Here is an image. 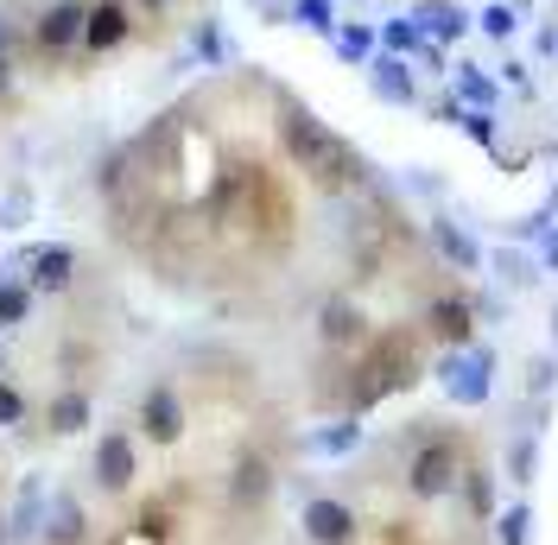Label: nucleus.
I'll return each instance as SVG.
<instances>
[{
    "mask_svg": "<svg viewBox=\"0 0 558 545\" xmlns=\"http://www.w3.org/2000/svg\"><path fill=\"white\" fill-rule=\"evenodd\" d=\"M279 140H286V153H292V166L312 171L317 184H362L368 178V159L337 140L317 114H305L299 102H279Z\"/></svg>",
    "mask_w": 558,
    "mask_h": 545,
    "instance_id": "nucleus-1",
    "label": "nucleus"
},
{
    "mask_svg": "<svg viewBox=\"0 0 558 545\" xmlns=\"http://www.w3.org/2000/svg\"><path fill=\"white\" fill-rule=\"evenodd\" d=\"M418 380V355H413V337L400 330V337H375L368 342V355L355 362V380H349V407L368 412L375 400H387L393 387H407Z\"/></svg>",
    "mask_w": 558,
    "mask_h": 545,
    "instance_id": "nucleus-2",
    "label": "nucleus"
},
{
    "mask_svg": "<svg viewBox=\"0 0 558 545\" xmlns=\"http://www.w3.org/2000/svg\"><path fill=\"white\" fill-rule=\"evenodd\" d=\"M457 482H463V444L451 432L418 438V450L407 457V495L413 501H445Z\"/></svg>",
    "mask_w": 558,
    "mask_h": 545,
    "instance_id": "nucleus-3",
    "label": "nucleus"
},
{
    "mask_svg": "<svg viewBox=\"0 0 558 545\" xmlns=\"http://www.w3.org/2000/svg\"><path fill=\"white\" fill-rule=\"evenodd\" d=\"M438 375H445V393L457 407H488V393H495V349H483V342L451 349L438 362Z\"/></svg>",
    "mask_w": 558,
    "mask_h": 545,
    "instance_id": "nucleus-4",
    "label": "nucleus"
},
{
    "mask_svg": "<svg viewBox=\"0 0 558 545\" xmlns=\"http://www.w3.org/2000/svg\"><path fill=\"white\" fill-rule=\"evenodd\" d=\"M299 526H305V540L312 545H355L362 540V513L337 501V495H312L305 513H299Z\"/></svg>",
    "mask_w": 558,
    "mask_h": 545,
    "instance_id": "nucleus-5",
    "label": "nucleus"
},
{
    "mask_svg": "<svg viewBox=\"0 0 558 545\" xmlns=\"http://www.w3.org/2000/svg\"><path fill=\"white\" fill-rule=\"evenodd\" d=\"M184 425H191L184 393H178L172 380H153V387L140 393V432H146L153 444H178L184 438Z\"/></svg>",
    "mask_w": 558,
    "mask_h": 545,
    "instance_id": "nucleus-6",
    "label": "nucleus"
},
{
    "mask_svg": "<svg viewBox=\"0 0 558 545\" xmlns=\"http://www.w3.org/2000/svg\"><path fill=\"white\" fill-rule=\"evenodd\" d=\"M317 337L330 342V349H368V311L343 299V292H330L324 305H317Z\"/></svg>",
    "mask_w": 558,
    "mask_h": 545,
    "instance_id": "nucleus-7",
    "label": "nucleus"
},
{
    "mask_svg": "<svg viewBox=\"0 0 558 545\" xmlns=\"http://www.w3.org/2000/svg\"><path fill=\"white\" fill-rule=\"evenodd\" d=\"M425 330L445 342V349H470V342H476V305H470L463 292H445V299L425 305Z\"/></svg>",
    "mask_w": 558,
    "mask_h": 545,
    "instance_id": "nucleus-8",
    "label": "nucleus"
},
{
    "mask_svg": "<svg viewBox=\"0 0 558 545\" xmlns=\"http://www.w3.org/2000/svg\"><path fill=\"white\" fill-rule=\"evenodd\" d=\"M134 476H140V450H134V438L114 425V432H102V444H96V482H102L108 495H128Z\"/></svg>",
    "mask_w": 558,
    "mask_h": 545,
    "instance_id": "nucleus-9",
    "label": "nucleus"
},
{
    "mask_svg": "<svg viewBox=\"0 0 558 545\" xmlns=\"http://www.w3.org/2000/svg\"><path fill=\"white\" fill-rule=\"evenodd\" d=\"M128 33H134V13H128L121 0H96V7H89V20H83V51H89V58L121 51Z\"/></svg>",
    "mask_w": 558,
    "mask_h": 545,
    "instance_id": "nucleus-10",
    "label": "nucleus"
},
{
    "mask_svg": "<svg viewBox=\"0 0 558 545\" xmlns=\"http://www.w3.org/2000/svg\"><path fill=\"white\" fill-rule=\"evenodd\" d=\"M267 495H274V463H267L260 450H242V457H235V470H229V508L254 513Z\"/></svg>",
    "mask_w": 558,
    "mask_h": 545,
    "instance_id": "nucleus-11",
    "label": "nucleus"
},
{
    "mask_svg": "<svg viewBox=\"0 0 558 545\" xmlns=\"http://www.w3.org/2000/svg\"><path fill=\"white\" fill-rule=\"evenodd\" d=\"M83 20H89V7L83 0H58V7H45L33 26V45L38 51H70V45H83Z\"/></svg>",
    "mask_w": 558,
    "mask_h": 545,
    "instance_id": "nucleus-12",
    "label": "nucleus"
},
{
    "mask_svg": "<svg viewBox=\"0 0 558 545\" xmlns=\"http://www.w3.org/2000/svg\"><path fill=\"white\" fill-rule=\"evenodd\" d=\"M368 83H375V96L393 108H413L418 102V76L407 58H393V51H381V58H368Z\"/></svg>",
    "mask_w": 558,
    "mask_h": 545,
    "instance_id": "nucleus-13",
    "label": "nucleus"
},
{
    "mask_svg": "<svg viewBox=\"0 0 558 545\" xmlns=\"http://www.w3.org/2000/svg\"><path fill=\"white\" fill-rule=\"evenodd\" d=\"M407 20H413L418 33L432 38V45H451V38H463L470 26H476V20H470V13H463L457 0H418Z\"/></svg>",
    "mask_w": 558,
    "mask_h": 545,
    "instance_id": "nucleus-14",
    "label": "nucleus"
},
{
    "mask_svg": "<svg viewBox=\"0 0 558 545\" xmlns=\"http://www.w3.org/2000/svg\"><path fill=\"white\" fill-rule=\"evenodd\" d=\"M432 241H438V254H445L457 272H483V267H488L483 241L470 235V229H457L451 216H432Z\"/></svg>",
    "mask_w": 558,
    "mask_h": 545,
    "instance_id": "nucleus-15",
    "label": "nucleus"
},
{
    "mask_svg": "<svg viewBox=\"0 0 558 545\" xmlns=\"http://www.w3.org/2000/svg\"><path fill=\"white\" fill-rule=\"evenodd\" d=\"M70 279H76V254L70 247H38L33 261H26V286L33 292H64Z\"/></svg>",
    "mask_w": 558,
    "mask_h": 545,
    "instance_id": "nucleus-16",
    "label": "nucleus"
},
{
    "mask_svg": "<svg viewBox=\"0 0 558 545\" xmlns=\"http://www.w3.org/2000/svg\"><path fill=\"white\" fill-rule=\"evenodd\" d=\"M451 96L463 108H495V76L476 64H451Z\"/></svg>",
    "mask_w": 558,
    "mask_h": 545,
    "instance_id": "nucleus-17",
    "label": "nucleus"
},
{
    "mask_svg": "<svg viewBox=\"0 0 558 545\" xmlns=\"http://www.w3.org/2000/svg\"><path fill=\"white\" fill-rule=\"evenodd\" d=\"M488 267H495L501 286H514V292H533V286H539V261H526V254H514V247H495Z\"/></svg>",
    "mask_w": 558,
    "mask_h": 545,
    "instance_id": "nucleus-18",
    "label": "nucleus"
},
{
    "mask_svg": "<svg viewBox=\"0 0 558 545\" xmlns=\"http://www.w3.org/2000/svg\"><path fill=\"white\" fill-rule=\"evenodd\" d=\"M45 419H51V432H58V438L83 432V425H89V393H83V387H64V393L51 400V412H45Z\"/></svg>",
    "mask_w": 558,
    "mask_h": 545,
    "instance_id": "nucleus-19",
    "label": "nucleus"
},
{
    "mask_svg": "<svg viewBox=\"0 0 558 545\" xmlns=\"http://www.w3.org/2000/svg\"><path fill=\"white\" fill-rule=\"evenodd\" d=\"M508 476H514V488H526L539 476V432H514L508 438Z\"/></svg>",
    "mask_w": 558,
    "mask_h": 545,
    "instance_id": "nucleus-20",
    "label": "nucleus"
},
{
    "mask_svg": "<svg viewBox=\"0 0 558 545\" xmlns=\"http://www.w3.org/2000/svg\"><path fill=\"white\" fill-rule=\"evenodd\" d=\"M495 540L501 545H533V501H514L508 513H495Z\"/></svg>",
    "mask_w": 558,
    "mask_h": 545,
    "instance_id": "nucleus-21",
    "label": "nucleus"
},
{
    "mask_svg": "<svg viewBox=\"0 0 558 545\" xmlns=\"http://www.w3.org/2000/svg\"><path fill=\"white\" fill-rule=\"evenodd\" d=\"M355 444H362V425H355V419L330 425V432H312V450H317V457H349Z\"/></svg>",
    "mask_w": 558,
    "mask_h": 545,
    "instance_id": "nucleus-22",
    "label": "nucleus"
},
{
    "mask_svg": "<svg viewBox=\"0 0 558 545\" xmlns=\"http://www.w3.org/2000/svg\"><path fill=\"white\" fill-rule=\"evenodd\" d=\"M463 501L476 520H495V476L488 470H463Z\"/></svg>",
    "mask_w": 558,
    "mask_h": 545,
    "instance_id": "nucleus-23",
    "label": "nucleus"
},
{
    "mask_svg": "<svg viewBox=\"0 0 558 545\" xmlns=\"http://www.w3.org/2000/svg\"><path fill=\"white\" fill-rule=\"evenodd\" d=\"M381 45L393 51V58H418V51H425V33H418L413 20H387V26H381Z\"/></svg>",
    "mask_w": 558,
    "mask_h": 545,
    "instance_id": "nucleus-24",
    "label": "nucleus"
},
{
    "mask_svg": "<svg viewBox=\"0 0 558 545\" xmlns=\"http://www.w3.org/2000/svg\"><path fill=\"white\" fill-rule=\"evenodd\" d=\"M45 540L51 545H83V508H76V501H58L51 526H45Z\"/></svg>",
    "mask_w": 558,
    "mask_h": 545,
    "instance_id": "nucleus-25",
    "label": "nucleus"
},
{
    "mask_svg": "<svg viewBox=\"0 0 558 545\" xmlns=\"http://www.w3.org/2000/svg\"><path fill=\"white\" fill-rule=\"evenodd\" d=\"M553 387H558V349H546V355L526 362V393L533 400H553Z\"/></svg>",
    "mask_w": 558,
    "mask_h": 545,
    "instance_id": "nucleus-26",
    "label": "nucleus"
},
{
    "mask_svg": "<svg viewBox=\"0 0 558 545\" xmlns=\"http://www.w3.org/2000/svg\"><path fill=\"white\" fill-rule=\"evenodd\" d=\"M476 26H483L488 38H501V45H508V38L521 33V13H514L508 0H495V7H483V13H476Z\"/></svg>",
    "mask_w": 558,
    "mask_h": 545,
    "instance_id": "nucleus-27",
    "label": "nucleus"
},
{
    "mask_svg": "<svg viewBox=\"0 0 558 545\" xmlns=\"http://www.w3.org/2000/svg\"><path fill=\"white\" fill-rule=\"evenodd\" d=\"M337 58L368 64V58H375V33H368V26H343V33H337Z\"/></svg>",
    "mask_w": 558,
    "mask_h": 545,
    "instance_id": "nucleus-28",
    "label": "nucleus"
},
{
    "mask_svg": "<svg viewBox=\"0 0 558 545\" xmlns=\"http://www.w3.org/2000/svg\"><path fill=\"white\" fill-rule=\"evenodd\" d=\"M292 20L312 26V33H330V26H337V7H330V0H292Z\"/></svg>",
    "mask_w": 558,
    "mask_h": 545,
    "instance_id": "nucleus-29",
    "label": "nucleus"
},
{
    "mask_svg": "<svg viewBox=\"0 0 558 545\" xmlns=\"http://www.w3.org/2000/svg\"><path fill=\"white\" fill-rule=\"evenodd\" d=\"M457 128L476 140V146H488V153H495V108H463V121H457Z\"/></svg>",
    "mask_w": 558,
    "mask_h": 545,
    "instance_id": "nucleus-30",
    "label": "nucleus"
},
{
    "mask_svg": "<svg viewBox=\"0 0 558 545\" xmlns=\"http://www.w3.org/2000/svg\"><path fill=\"white\" fill-rule=\"evenodd\" d=\"M33 311V286H0V324H26Z\"/></svg>",
    "mask_w": 558,
    "mask_h": 545,
    "instance_id": "nucleus-31",
    "label": "nucleus"
},
{
    "mask_svg": "<svg viewBox=\"0 0 558 545\" xmlns=\"http://www.w3.org/2000/svg\"><path fill=\"white\" fill-rule=\"evenodd\" d=\"M20 419H26V400H20V393L0 380V425H20Z\"/></svg>",
    "mask_w": 558,
    "mask_h": 545,
    "instance_id": "nucleus-32",
    "label": "nucleus"
},
{
    "mask_svg": "<svg viewBox=\"0 0 558 545\" xmlns=\"http://www.w3.org/2000/svg\"><path fill=\"white\" fill-rule=\"evenodd\" d=\"M539 267H553V272H558V229H553L546 241H539Z\"/></svg>",
    "mask_w": 558,
    "mask_h": 545,
    "instance_id": "nucleus-33",
    "label": "nucleus"
},
{
    "mask_svg": "<svg viewBox=\"0 0 558 545\" xmlns=\"http://www.w3.org/2000/svg\"><path fill=\"white\" fill-rule=\"evenodd\" d=\"M140 7H146V13H166V7H172V0H140Z\"/></svg>",
    "mask_w": 558,
    "mask_h": 545,
    "instance_id": "nucleus-34",
    "label": "nucleus"
},
{
    "mask_svg": "<svg viewBox=\"0 0 558 545\" xmlns=\"http://www.w3.org/2000/svg\"><path fill=\"white\" fill-rule=\"evenodd\" d=\"M7 540H13V526H7V520H0V545H7Z\"/></svg>",
    "mask_w": 558,
    "mask_h": 545,
    "instance_id": "nucleus-35",
    "label": "nucleus"
},
{
    "mask_svg": "<svg viewBox=\"0 0 558 545\" xmlns=\"http://www.w3.org/2000/svg\"><path fill=\"white\" fill-rule=\"evenodd\" d=\"M553 349H558V305H553Z\"/></svg>",
    "mask_w": 558,
    "mask_h": 545,
    "instance_id": "nucleus-36",
    "label": "nucleus"
}]
</instances>
